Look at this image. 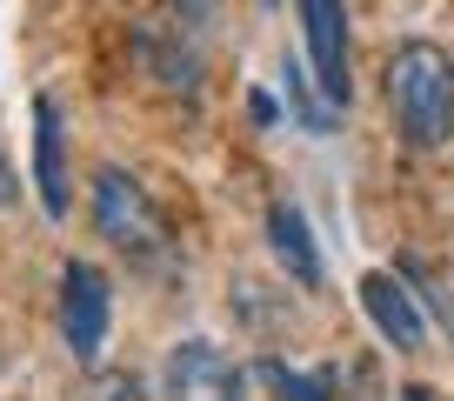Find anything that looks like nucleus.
<instances>
[{
    "instance_id": "1",
    "label": "nucleus",
    "mask_w": 454,
    "mask_h": 401,
    "mask_svg": "<svg viewBox=\"0 0 454 401\" xmlns=\"http://www.w3.org/2000/svg\"><path fill=\"white\" fill-rule=\"evenodd\" d=\"M387 107L408 147H448L454 134V60L434 41H401L387 54Z\"/></svg>"
},
{
    "instance_id": "2",
    "label": "nucleus",
    "mask_w": 454,
    "mask_h": 401,
    "mask_svg": "<svg viewBox=\"0 0 454 401\" xmlns=\"http://www.w3.org/2000/svg\"><path fill=\"white\" fill-rule=\"evenodd\" d=\"M94 228H100V241H114L134 261H160V241H168L147 187L134 181L128 168H100L94 174Z\"/></svg>"
},
{
    "instance_id": "3",
    "label": "nucleus",
    "mask_w": 454,
    "mask_h": 401,
    "mask_svg": "<svg viewBox=\"0 0 454 401\" xmlns=\"http://www.w3.org/2000/svg\"><path fill=\"white\" fill-rule=\"evenodd\" d=\"M160 395L168 401H247V374L241 361L214 342H181L168 348V368H160Z\"/></svg>"
},
{
    "instance_id": "4",
    "label": "nucleus",
    "mask_w": 454,
    "mask_h": 401,
    "mask_svg": "<svg viewBox=\"0 0 454 401\" xmlns=\"http://www.w3.org/2000/svg\"><path fill=\"white\" fill-rule=\"evenodd\" d=\"M107 274L94 268V261H67L60 268V334H67V355L74 361H94L100 342H107Z\"/></svg>"
},
{
    "instance_id": "5",
    "label": "nucleus",
    "mask_w": 454,
    "mask_h": 401,
    "mask_svg": "<svg viewBox=\"0 0 454 401\" xmlns=\"http://www.w3.org/2000/svg\"><path fill=\"white\" fill-rule=\"evenodd\" d=\"M301 28H308V54H314V81L334 107H348L355 81H348V7L340 0H294Z\"/></svg>"
},
{
    "instance_id": "6",
    "label": "nucleus",
    "mask_w": 454,
    "mask_h": 401,
    "mask_svg": "<svg viewBox=\"0 0 454 401\" xmlns=\"http://www.w3.org/2000/svg\"><path fill=\"white\" fill-rule=\"evenodd\" d=\"M34 187H41L47 221H67V134H60V107L34 100Z\"/></svg>"
},
{
    "instance_id": "7",
    "label": "nucleus",
    "mask_w": 454,
    "mask_h": 401,
    "mask_svg": "<svg viewBox=\"0 0 454 401\" xmlns=\"http://www.w3.org/2000/svg\"><path fill=\"white\" fill-rule=\"evenodd\" d=\"M361 308H368V321L381 328V342H395L401 355H414V348L427 342L421 308H414V295L395 281V274H361Z\"/></svg>"
},
{
    "instance_id": "8",
    "label": "nucleus",
    "mask_w": 454,
    "mask_h": 401,
    "mask_svg": "<svg viewBox=\"0 0 454 401\" xmlns=\"http://www.w3.org/2000/svg\"><path fill=\"white\" fill-rule=\"evenodd\" d=\"M268 248H274V261H281L301 287L321 281V248H314L308 215H301L294 200H274V208H268Z\"/></svg>"
},
{
    "instance_id": "9",
    "label": "nucleus",
    "mask_w": 454,
    "mask_h": 401,
    "mask_svg": "<svg viewBox=\"0 0 454 401\" xmlns=\"http://www.w3.org/2000/svg\"><path fill=\"white\" fill-rule=\"evenodd\" d=\"M141 54H147V67L160 74V87H174V94H200V54H194V41H181V28L147 20V28H141Z\"/></svg>"
},
{
    "instance_id": "10",
    "label": "nucleus",
    "mask_w": 454,
    "mask_h": 401,
    "mask_svg": "<svg viewBox=\"0 0 454 401\" xmlns=\"http://www.w3.org/2000/svg\"><path fill=\"white\" fill-rule=\"evenodd\" d=\"M281 87H287V107H294L301 128H308V134H334V100L314 94L321 81H308V74H301V60H281Z\"/></svg>"
},
{
    "instance_id": "11",
    "label": "nucleus",
    "mask_w": 454,
    "mask_h": 401,
    "mask_svg": "<svg viewBox=\"0 0 454 401\" xmlns=\"http://www.w3.org/2000/svg\"><path fill=\"white\" fill-rule=\"evenodd\" d=\"M261 381H268V395L274 401H334V368L327 374H301V368H287V361H261Z\"/></svg>"
},
{
    "instance_id": "12",
    "label": "nucleus",
    "mask_w": 454,
    "mask_h": 401,
    "mask_svg": "<svg viewBox=\"0 0 454 401\" xmlns=\"http://www.w3.org/2000/svg\"><path fill=\"white\" fill-rule=\"evenodd\" d=\"M74 401H141V381L121 374V368H107V374H87V388Z\"/></svg>"
},
{
    "instance_id": "13",
    "label": "nucleus",
    "mask_w": 454,
    "mask_h": 401,
    "mask_svg": "<svg viewBox=\"0 0 454 401\" xmlns=\"http://www.w3.org/2000/svg\"><path fill=\"white\" fill-rule=\"evenodd\" d=\"M20 200V181H14V168H7V161H0V215H7V208H14Z\"/></svg>"
},
{
    "instance_id": "14",
    "label": "nucleus",
    "mask_w": 454,
    "mask_h": 401,
    "mask_svg": "<svg viewBox=\"0 0 454 401\" xmlns=\"http://www.w3.org/2000/svg\"><path fill=\"white\" fill-rule=\"evenodd\" d=\"M401 401H434V388H401Z\"/></svg>"
},
{
    "instance_id": "15",
    "label": "nucleus",
    "mask_w": 454,
    "mask_h": 401,
    "mask_svg": "<svg viewBox=\"0 0 454 401\" xmlns=\"http://www.w3.org/2000/svg\"><path fill=\"white\" fill-rule=\"evenodd\" d=\"M261 7H274V0H261Z\"/></svg>"
}]
</instances>
